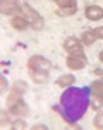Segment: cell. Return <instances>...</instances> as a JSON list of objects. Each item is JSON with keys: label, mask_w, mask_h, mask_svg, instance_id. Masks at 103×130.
I'll use <instances>...</instances> for the list:
<instances>
[{"label": "cell", "mask_w": 103, "mask_h": 130, "mask_svg": "<svg viewBox=\"0 0 103 130\" xmlns=\"http://www.w3.org/2000/svg\"><path fill=\"white\" fill-rule=\"evenodd\" d=\"M91 87H68L60 96V110L69 122H77L89 106Z\"/></svg>", "instance_id": "1"}, {"label": "cell", "mask_w": 103, "mask_h": 130, "mask_svg": "<svg viewBox=\"0 0 103 130\" xmlns=\"http://www.w3.org/2000/svg\"><path fill=\"white\" fill-rule=\"evenodd\" d=\"M26 83L23 81V80H17L16 83H14V86H12V89H11V93L8 95V100H6V106H8V109L9 107H12L16 103H19L20 100H22V96H23V93L26 92Z\"/></svg>", "instance_id": "2"}, {"label": "cell", "mask_w": 103, "mask_h": 130, "mask_svg": "<svg viewBox=\"0 0 103 130\" xmlns=\"http://www.w3.org/2000/svg\"><path fill=\"white\" fill-rule=\"evenodd\" d=\"M28 68L29 69H37V71L48 72L51 69V63H49V60H46L42 55H32L29 58V61H28Z\"/></svg>", "instance_id": "3"}, {"label": "cell", "mask_w": 103, "mask_h": 130, "mask_svg": "<svg viewBox=\"0 0 103 130\" xmlns=\"http://www.w3.org/2000/svg\"><path fill=\"white\" fill-rule=\"evenodd\" d=\"M63 47L66 49V52H68L69 55H82V54H83L82 43H80V40H77L75 37H68V38L63 41Z\"/></svg>", "instance_id": "4"}, {"label": "cell", "mask_w": 103, "mask_h": 130, "mask_svg": "<svg viewBox=\"0 0 103 130\" xmlns=\"http://www.w3.org/2000/svg\"><path fill=\"white\" fill-rule=\"evenodd\" d=\"M66 66L72 71H80L86 66V57L85 54L82 55H68L66 58Z\"/></svg>", "instance_id": "5"}, {"label": "cell", "mask_w": 103, "mask_h": 130, "mask_svg": "<svg viewBox=\"0 0 103 130\" xmlns=\"http://www.w3.org/2000/svg\"><path fill=\"white\" fill-rule=\"evenodd\" d=\"M0 11H2L3 15H16V14L20 12V5L16 0H2Z\"/></svg>", "instance_id": "6"}, {"label": "cell", "mask_w": 103, "mask_h": 130, "mask_svg": "<svg viewBox=\"0 0 103 130\" xmlns=\"http://www.w3.org/2000/svg\"><path fill=\"white\" fill-rule=\"evenodd\" d=\"M85 15H86L88 20L97 22V20L103 19V8H100L98 5H91L85 9Z\"/></svg>", "instance_id": "7"}, {"label": "cell", "mask_w": 103, "mask_h": 130, "mask_svg": "<svg viewBox=\"0 0 103 130\" xmlns=\"http://www.w3.org/2000/svg\"><path fill=\"white\" fill-rule=\"evenodd\" d=\"M20 12H23V15H25V17H28V19L31 20V23L40 17V15L37 14V11H35L34 8H31L28 3H22V5H20Z\"/></svg>", "instance_id": "8"}, {"label": "cell", "mask_w": 103, "mask_h": 130, "mask_svg": "<svg viewBox=\"0 0 103 130\" xmlns=\"http://www.w3.org/2000/svg\"><path fill=\"white\" fill-rule=\"evenodd\" d=\"M9 110H11V113H14V115H17V116H26L29 112H28V106L23 103V100H20L19 103H16L12 107H9Z\"/></svg>", "instance_id": "9"}, {"label": "cell", "mask_w": 103, "mask_h": 130, "mask_svg": "<svg viewBox=\"0 0 103 130\" xmlns=\"http://www.w3.org/2000/svg\"><path fill=\"white\" fill-rule=\"evenodd\" d=\"M89 104L92 106V109H94V110H101V107H103V93L91 92Z\"/></svg>", "instance_id": "10"}, {"label": "cell", "mask_w": 103, "mask_h": 130, "mask_svg": "<svg viewBox=\"0 0 103 130\" xmlns=\"http://www.w3.org/2000/svg\"><path fill=\"white\" fill-rule=\"evenodd\" d=\"M11 25H12V28H14V29L25 31V29H28V26H29L31 23H29L25 17L17 15V17H12V19H11Z\"/></svg>", "instance_id": "11"}, {"label": "cell", "mask_w": 103, "mask_h": 130, "mask_svg": "<svg viewBox=\"0 0 103 130\" xmlns=\"http://www.w3.org/2000/svg\"><path fill=\"white\" fill-rule=\"evenodd\" d=\"M74 81H75V77H74V75H71V74H65V75H62V77L57 78L56 84L60 86V87H69V86L74 84Z\"/></svg>", "instance_id": "12"}, {"label": "cell", "mask_w": 103, "mask_h": 130, "mask_svg": "<svg viewBox=\"0 0 103 130\" xmlns=\"http://www.w3.org/2000/svg\"><path fill=\"white\" fill-rule=\"evenodd\" d=\"M31 78L34 83L37 84H42L48 80V72H43V71H37V69H31Z\"/></svg>", "instance_id": "13"}, {"label": "cell", "mask_w": 103, "mask_h": 130, "mask_svg": "<svg viewBox=\"0 0 103 130\" xmlns=\"http://www.w3.org/2000/svg\"><path fill=\"white\" fill-rule=\"evenodd\" d=\"M82 41H83V44L91 46V44L95 41V35H94V32H92V31H86V32H83V35H82Z\"/></svg>", "instance_id": "14"}, {"label": "cell", "mask_w": 103, "mask_h": 130, "mask_svg": "<svg viewBox=\"0 0 103 130\" xmlns=\"http://www.w3.org/2000/svg\"><path fill=\"white\" fill-rule=\"evenodd\" d=\"M54 2L59 5V8H74L75 5V0H54Z\"/></svg>", "instance_id": "15"}, {"label": "cell", "mask_w": 103, "mask_h": 130, "mask_svg": "<svg viewBox=\"0 0 103 130\" xmlns=\"http://www.w3.org/2000/svg\"><path fill=\"white\" fill-rule=\"evenodd\" d=\"M91 92H97V93H103V83L101 80H95L91 83Z\"/></svg>", "instance_id": "16"}, {"label": "cell", "mask_w": 103, "mask_h": 130, "mask_svg": "<svg viewBox=\"0 0 103 130\" xmlns=\"http://www.w3.org/2000/svg\"><path fill=\"white\" fill-rule=\"evenodd\" d=\"M75 12H77V6H74V8H59L57 9L59 15H72Z\"/></svg>", "instance_id": "17"}, {"label": "cell", "mask_w": 103, "mask_h": 130, "mask_svg": "<svg viewBox=\"0 0 103 130\" xmlns=\"http://www.w3.org/2000/svg\"><path fill=\"white\" fill-rule=\"evenodd\" d=\"M94 127L95 128H103V112H98L97 116L94 118Z\"/></svg>", "instance_id": "18"}, {"label": "cell", "mask_w": 103, "mask_h": 130, "mask_svg": "<svg viewBox=\"0 0 103 130\" xmlns=\"http://www.w3.org/2000/svg\"><path fill=\"white\" fill-rule=\"evenodd\" d=\"M43 25H45L43 17H38L37 20H34V22L31 23V28H32V29H35V31H40V29L43 28Z\"/></svg>", "instance_id": "19"}, {"label": "cell", "mask_w": 103, "mask_h": 130, "mask_svg": "<svg viewBox=\"0 0 103 130\" xmlns=\"http://www.w3.org/2000/svg\"><path fill=\"white\" fill-rule=\"evenodd\" d=\"M11 128H14V130H17V128H20V130H25L26 128V122L25 121H14L12 122V125H11Z\"/></svg>", "instance_id": "20"}, {"label": "cell", "mask_w": 103, "mask_h": 130, "mask_svg": "<svg viewBox=\"0 0 103 130\" xmlns=\"http://www.w3.org/2000/svg\"><path fill=\"white\" fill-rule=\"evenodd\" d=\"M92 32H94L95 38H100V40H103V26H98V28H95Z\"/></svg>", "instance_id": "21"}, {"label": "cell", "mask_w": 103, "mask_h": 130, "mask_svg": "<svg viewBox=\"0 0 103 130\" xmlns=\"http://www.w3.org/2000/svg\"><path fill=\"white\" fill-rule=\"evenodd\" d=\"M0 92H5V89H6V86H8V83H6V80H5V77H2L0 78Z\"/></svg>", "instance_id": "22"}, {"label": "cell", "mask_w": 103, "mask_h": 130, "mask_svg": "<svg viewBox=\"0 0 103 130\" xmlns=\"http://www.w3.org/2000/svg\"><path fill=\"white\" fill-rule=\"evenodd\" d=\"M32 128H34V130H42V128L46 130V125H43V124H37V125H32Z\"/></svg>", "instance_id": "23"}, {"label": "cell", "mask_w": 103, "mask_h": 130, "mask_svg": "<svg viewBox=\"0 0 103 130\" xmlns=\"http://www.w3.org/2000/svg\"><path fill=\"white\" fill-rule=\"evenodd\" d=\"M5 121H8V116L5 115V110L2 112V122H5Z\"/></svg>", "instance_id": "24"}, {"label": "cell", "mask_w": 103, "mask_h": 130, "mask_svg": "<svg viewBox=\"0 0 103 130\" xmlns=\"http://www.w3.org/2000/svg\"><path fill=\"white\" fill-rule=\"evenodd\" d=\"M94 72H95V74H97V75H103V72H101V71H100V69H95V71H94Z\"/></svg>", "instance_id": "25"}, {"label": "cell", "mask_w": 103, "mask_h": 130, "mask_svg": "<svg viewBox=\"0 0 103 130\" xmlns=\"http://www.w3.org/2000/svg\"><path fill=\"white\" fill-rule=\"evenodd\" d=\"M98 58H100V61H103V51H101V52L98 54Z\"/></svg>", "instance_id": "26"}, {"label": "cell", "mask_w": 103, "mask_h": 130, "mask_svg": "<svg viewBox=\"0 0 103 130\" xmlns=\"http://www.w3.org/2000/svg\"><path fill=\"white\" fill-rule=\"evenodd\" d=\"M101 83H103V78H101Z\"/></svg>", "instance_id": "27"}]
</instances>
